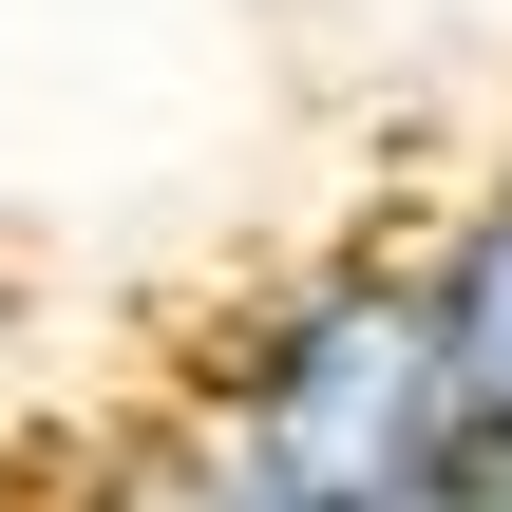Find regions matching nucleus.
I'll list each match as a JSON object with an SVG mask.
<instances>
[{"instance_id":"1","label":"nucleus","mask_w":512,"mask_h":512,"mask_svg":"<svg viewBox=\"0 0 512 512\" xmlns=\"http://www.w3.org/2000/svg\"><path fill=\"white\" fill-rule=\"evenodd\" d=\"M209 437L266 512H399L475 418L437 380V323H418V266L399 247H323L285 266L247 323H228V380H209Z\"/></svg>"},{"instance_id":"2","label":"nucleus","mask_w":512,"mask_h":512,"mask_svg":"<svg viewBox=\"0 0 512 512\" xmlns=\"http://www.w3.org/2000/svg\"><path fill=\"white\" fill-rule=\"evenodd\" d=\"M418 323H437L456 418H475V437H512V152L456 190V228L418 247Z\"/></svg>"},{"instance_id":"3","label":"nucleus","mask_w":512,"mask_h":512,"mask_svg":"<svg viewBox=\"0 0 512 512\" xmlns=\"http://www.w3.org/2000/svg\"><path fill=\"white\" fill-rule=\"evenodd\" d=\"M57 512H266V494L228 475V437H209V418H152V437H114Z\"/></svg>"},{"instance_id":"4","label":"nucleus","mask_w":512,"mask_h":512,"mask_svg":"<svg viewBox=\"0 0 512 512\" xmlns=\"http://www.w3.org/2000/svg\"><path fill=\"white\" fill-rule=\"evenodd\" d=\"M399 512H512V437H456V456H437Z\"/></svg>"},{"instance_id":"5","label":"nucleus","mask_w":512,"mask_h":512,"mask_svg":"<svg viewBox=\"0 0 512 512\" xmlns=\"http://www.w3.org/2000/svg\"><path fill=\"white\" fill-rule=\"evenodd\" d=\"M0 512H19V494H0Z\"/></svg>"}]
</instances>
